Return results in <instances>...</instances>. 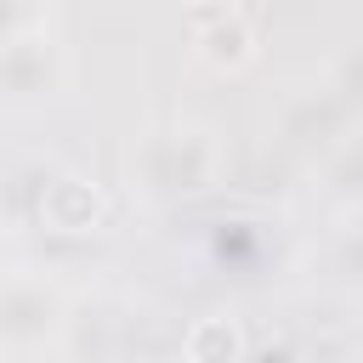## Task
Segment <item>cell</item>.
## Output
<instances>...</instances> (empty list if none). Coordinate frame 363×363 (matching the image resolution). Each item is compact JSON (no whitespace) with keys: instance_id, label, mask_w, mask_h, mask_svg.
<instances>
[{"instance_id":"cell-3","label":"cell","mask_w":363,"mask_h":363,"mask_svg":"<svg viewBox=\"0 0 363 363\" xmlns=\"http://www.w3.org/2000/svg\"><path fill=\"white\" fill-rule=\"evenodd\" d=\"M244 352V340H238V329L227 323V318H204L193 335H187V357H199V363H210V357H238Z\"/></svg>"},{"instance_id":"cell-2","label":"cell","mask_w":363,"mask_h":363,"mask_svg":"<svg viewBox=\"0 0 363 363\" xmlns=\"http://www.w3.org/2000/svg\"><path fill=\"white\" fill-rule=\"evenodd\" d=\"M40 216H45L57 233H85V227H96V216H102V199H96V187H91V182H74V176H62V182H51V187H45V199H40Z\"/></svg>"},{"instance_id":"cell-1","label":"cell","mask_w":363,"mask_h":363,"mask_svg":"<svg viewBox=\"0 0 363 363\" xmlns=\"http://www.w3.org/2000/svg\"><path fill=\"white\" fill-rule=\"evenodd\" d=\"M193 34H199L204 62H216V68H238V62H250V28H244L238 17L199 6V11H193Z\"/></svg>"}]
</instances>
